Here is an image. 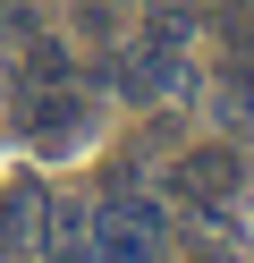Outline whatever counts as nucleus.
<instances>
[{
    "instance_id": "obj_5",
    "label": "nucleus",
    "mask_w": 254,
    "mask_h": 263,
    "mask_svg": "<svg viewBox=\"0 0 254 263\" xmlns=\"http://www.w3.org/2000/svg\"><path fill=\"white\" fill-rule=\"evenodd\" d=\"M76 127H85V102H76L68 85H34V93H26V136H34V144H68Z\"/></svg>"
},
{
    "instance_id": "obj_2",
    "label": "nucleus",
    "mask_w": 254,
    "mask_h": 263,
    "mask_svg": "<svg viewBox=\"0 0 254 263\" xmlns=\"http://www.w3.org/2000/svg\"><path fill=\"white\" fill-rule=\"evenodd\" d=\"M169 187L186 195V204H203V212H220L237 187H246V161L229 153V144H203V153H186L178 170H169Z\"/></svg>"
},
{
    "instance_id": "obj_1",
    "label": "nucleus",
    "mask_w": 254,
    "mask_h": 263,
    "mask_svg": "<svg viewBox=\"0 0 254 263\" xmlns=\"http://www.w3.org/2000/svg\"><path fill=\"white\" fill-rule=\"evenodd\" d=\"M161 238H169L161 204L135 195L127 178H110V195L93 204V255H110V263H152V255H161Z\"/></svg>"
},
{
    "instance_id": "obj_8",
    "label": "nucleus",
    "mask_w": 254,
    "mask_h": 263,
    "mask_svg": "<svg viewBox=\"0 0 254 263\" xmlns=\"http://www.w3.org/2000/svg\"><path fill=\"white\" fill-rule=\"evenodd\" d=\"M26 85H68V51L60 43H26Z\"/></svg>"
},
{
    "instance_id": "obj_9",
    "label": "nucleus",
    "mask_w": 254,
    "mask_h": 263,
    "mask_svg": "<svg viewBox=\"0 0 254 263\" xmlns=\"http://www.w3.org/2000/svg\"><path fill=\"white\" fill-rule=\"evenodd\" d=\"M195 263H246V255H229V246H212V255H195Z\"/></svg>"
},
{
    "instance_id": "obj_7",
    "label": "nucleus",
    "mask_w": 254,
    "mask_h": 263,
    "mask_svg": "<svg viewBox=\"0 0 254 263\" xmlns=\"http://www.w3.org/2000/svg\"><path fill=\"white\" fill-rule=\"evenodd\" d=\"M220 127H237V136L254 127V60H237V77L220 85Z\"/></svg>"
},
{
    "instance_id": "obj_6",
    "label": "nucleus",
    "mask_w": 254,
    "mask_h": 263,
    "mask_svg": "<svg viewBox=\"0 0 254 263\" xmlns=\"http://www.w3.org/2000/svg\"><path fill=\"white\" fill-rule=\"evenodd\" d=\"M43 246H51V263H85L93 255V212H76V204L43 212Z\"/></svg>"
},
{
    "instance_id": "obj_4",
    "label": "nucleus",
    "mask_w": 254,
    "mask_h": 263,
    "mask_svg": "<svg viewBox=\"0 0 254 263\" xmlns=\"http://www.w3.org/2000/svg\"><path fill=\"white\" fill-rule=\"evenodd\" d=\"M43 187H0V263H26L43 238Z\"/></svg>"
},
{
    "instance_id": "obj_10",
    "label": "nucleus",
    "mask_w": 254,
    "mask_h": 263,
    "mask_svg": "<svg viewBox=\"0 0 254 263\" xmlns=\"http://www.w3.org/2000/svg\"><path fill=\"white\" fill-rule=\"evenodd\" d=\"M127 9H169V0H127Z\"/></svg>"
},
{
    "instance_id": "obj_11",
    "label": "nucleus",
    "mask_w": 254,
    "mask_h": 263,
    "mask_svg": "<svg viewBox=\"0 0 254 263\" xmlns=\"http://www.w3.org/2000/svg\"><path fill=\"white\" fill-rule=\"evenodd\" d=\"M85 263H110V255H85Z\"/></svg>"
},
{
    "instance_id": "obj_3",
    "label": "nucleus",
    "mask_w": 254,
    "mask_h": 263,
    "mask_svg": "<svg viewBox=\"0 0 254 263\" xmlns=\"http://www.w3.org/2000/svg\"><path fill=\"white\" fill-rule=\"evenodd\" d=\"M178 77H186V68H178V43H144V51H127V60L110 68V85L127 93V102H152V93H169Z\"/></svg>"
}]
</instances>
